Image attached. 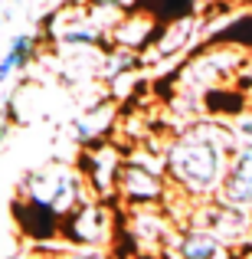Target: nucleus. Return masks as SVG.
I'll use <instances>...</instances> for the list:
<instances>
[{
  "label": "nucleus",
  "instance_id": "1",
  "mask_svg": "<svg viewBox=\"0 0 252 259\" xmlns=\"http://www.w3.org/2000/svg\"><path fill=\"white\" fill-rule=\"evenodd\" d=\"M233 145L236 141L226 121H183L180 128L164 135L161 151H164V174L170 190L190 200L216 197Z\"/></svg>",
  "mask_w": 252,
  "mask_h": 259
},
{
  "label": "nucleus",
  "instance_id": "2",
  "mask_svg": "<svg viewBox=\"0 0 252 259\" xmlns=\"http://www.w3.org/2000/svg\"><path fill=\"white\" fill-rule=\"evenodd\" d=\"M85 197H92V194H88V184H85V174H82V167H79V161L76 164L49 161V164L36 167V171H30L23 177L17 200L43 207V210H49V213H56L59 220H63V217L69 213L72 207H79Z\"/></svg>",
  "mask_w": 252,
  "mask_h": 259
},
{
  "label": "nucleus",
  "instance_id": "3",
  "mask_svg": "<svg viewBox=\"0 0 252 259\" xmlns=\"http://www.w3.org/2000/svg\"><path fill=\"white\" fill-rule=\"evenodd\" d=\"M246 63H249L246 50H239V46H233V43H216V39H213L210 50L196 53V56L180 69L177 85L203 95L207 89H213V85L236 82V76L246 69Z\"/></svg>",
  "mask_w": 252,
  "mask_h": 259
},
{
  "label": "nucleus",
  "instance_id": "4",
  "mask_svg": "<svg viewBox=\"0 0 252 259\" xmlns=\"http://www.w3.org/2000/svg\"><path fill=\"white\" fill-rule=\"evenodd\" d=\"M118 210L115 200L105 197H85L79 207H72L63 217V240L69 246H112L118 236Z\"/></svg>",
  "mask_w": 252,
  "mask_h": 259
},
{
  "label": "nucleus",
  "instance_id": "5",
  "mask_svg": "<svg viewBox=\"0 0 252 259\" xmlns=\"http://www.w3.org/2000/svg\"><path fill=\"white\" fill-rule=\"evenodd\" d=\"M118 233H125L128 246L138 256H164L177 233L174 217L161 203H144V207H125V217L118 220Z\"/></svg>",
  "mask_w": 252,
  "mask_h": 259
},
{
  "label": "nucleus",
  "instance_id": "6",
  "mask_svg": "<svg viewBox=\"0 0 252 259\" xmlns=\"http://www.w3.org/2000/svg\"><path fill=\"white\" fill-rule=\"evenodd\" d=\"M125 145L118 141H105L95 138L85 145L82 158H79V167L85 174L88 194L92 197H105V200H115V187H118V174L121 164H125Z\"/></svg>",
  "mask_w": 252,
  "mask_h": 259
},
{
  "label": "nucleus",
  "instance_id": "7",
  "mask_svg": "<svg viewBox=\"0 0 252 259\" xmlns=\"http://www.w3.org/2000/svg\"><path fill=\"white\" fill-rule=\"evenodd\" d=\"M226 203H236L242 210H252V141L233 145L226 161V174H223L220 194Z\"/></svg>",
  "mask_w": 252,
  "mask_h": 259
},
{
  "label": "nucleus",
  "instance_id": "8",
  "mask_svg": "<svg viewBox=\"0 0 252 259\" xmlns=\"http://www.w3.org/2000/svg\"><path fill=\"white\" fill-rule=\"evenodd\" d=\"M196 36H200V20L193 17V13H183V17H174L167 20L164 30L154 33V39L144 46V56L147 63H154V59H170L177 56V53H183L190 43H196Z\"/></svg>",
  "mask_w": 252,
  "mask_h": 259
},
{
  "label": "nucleus",
  "instance_id": "9",
  "mask_svg": "<svg viewBox=\"0 0 252 259\" xmlns=\"http://www.w3.org/2000/svg\"><path fill=\"white\" fill-rule=\"evenodd\" d=\"M180 259H236V249L203 227H177L170 246Z\"/></svg>",
  "mask_w": 252,
  "mask_h": 259
},
{
  "label": "nucleus",
  "instance_id": "10",
  "mask_svg": "<svg viewBox=\"0 0 252 259\" xmlns=\"http://www.w3.org/2000/svg\"><path fill=\"white\" fill-rule=\"evenodd\" d=\"M154 33H158V17L147 10H138V13H125V17L118 13V20L108 26L105 39L115 50L131 53V50H144L154 39Z\"/></svg>",
  "mask_w": 252,
  "mask_h": 259
},
{
  "label": "nucleus",
  "instance_id": "11",
  "mask_svg": "<svg viewBox=\"0 0 252 259\" xmlns=\"http://www.w3.org/2000/svg\"><path fill=\"white\" fill-rule=\"evenodd\" d=\"M115 128V105H95L92 112H85V115H79L76 118V138L82 141V145H88V141H95V138H105V132H112Z\"/></svg>",
  "mask_w": 252,
  "mask_h": 259
},
{
  "label": "nucleus",
  "instance_id": "12",
  "mask_svg": "<svg viewBox=\"0 0 252 259\" xmlns=\"http://www.w3.org/2000/svg\"><path fill=\"white\" fill-rule=\"evenodd\" d=\"M33 53H36V36H33V33H17V36L10 39V46H7L4 59L20 72V69H26V66H30Z\"/></svg>",
  "mask_w": 252,
  "mask_h": 259
},
{
  "label": "nucleus",
  "instance_id": "13",
  "mask_svg": "<svg viewBox=\"0 0 252 259\" xmlns=\"http://www.w3.org/2000/svg\"><path fill=\"white\" fill-rule=\"evenodd\" d=\"M63 259H112V246H69Z\"/></svg>",
  "mask_w": 252,
  "mask_h": 259
},
{
  "label": "nucleus",
  "instance_id": "14",
  "mask_svg": "<svg viewBox=\"0 0 252 259\" xmlns=\"http://www.w3.org/2000/svg\"><path fill=\"white\" fill-rule=\"evenodd\" d=\"M4 138H7V125L0 121V145H4Z\"/></svg>",
  "mask_w": 252,
  "mask_h": 259
},
{
  "label": "nucleus",
  "instance_id": "15",
  "mask_svg": "<svg viewBox=\"0 0 252 259\" xmlns=\"http://www.w3.org/2000/svg\"><path fill=\"white\" fill-rule=\"evenodd\" d=\"M36 259H63V256H36Z\"/></svg>",
  "mask_w": 252,
  "mask_h": 259
},
{
  "label": "nucleus",
  "instance_id": "16",
  "mask_svg": "<svg viewBox=\"0 0 252 259\" xmlns=\"http://www.w3.org/2000/svg\"><path fill=\"white\" fill-rule=\"evenodd\" d=\"M0 13H4V0H0Z\"/></svg>",
  "mask_w": 252,
  "mask_h": 259
},
{
  "label": "nucleus",
  "instance_id": "17",
  "mask_svg": "<svg viewBox=\"0 0 252 259\" xmlns=\"http://www.w3.org/2000/svg\"><path fill=\"white\" fill-rule=\"evenodd\" d=\"M200 4H207V0H200ZM210 4H213V0H210Z\"/></svg>",
  "mask_w": 252,
  "mask_h": 259
},
{
  "label": "nucleus",
  "instance_id": "18",
  "mask_svg": "<svg viewBox=\"0 0 252 259\" xmlns=\"http://www.w3.org/2000/svg\"><path fill=\"white\" fill-rule=\"evenodd\" d=\"M0 112H4V105H0Z\"/></svg>",
  "mask_w": 252,
  "mask_h": 259
}]
</instances>
